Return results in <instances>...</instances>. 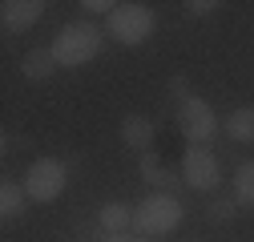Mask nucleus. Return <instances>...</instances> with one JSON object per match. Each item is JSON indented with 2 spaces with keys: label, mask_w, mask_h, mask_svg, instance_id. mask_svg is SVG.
I'll use <instances>...</instances> for the list:
<instances>
[{
  "label": "nucleus",
  "mask_w": 254,
  "mask_h": 242,
  "mask_svg": "<svg viewBox=\"0 0 254 242\" xmlns=\"http://www.w3.org/2000/svg\"><path fill=\"white\" fill-rule=\"evenodd\" d=\"M101 41L105 37H101L97 24L69 20V24H61L57 37H53V57H57L61 69H81V65H89V60L101 53Z\"/></svg>",
  "instance_id": "f257e3e1"
},
{
  "label": "nucleus",
  "mask_w": 254,
  "mask_h": 242,
  "mask_svg": "<svg viewBox=\"0 0 254 242\" xmlns=\"http://www.w3.org/2000/svg\"><path fill=\"white\" fill-rule=\"evenodd\" d=\"M157 28V16L149 4H137V0H129V4H117L109 12V37L125 49H137L149 41V33Z\"/></svg>",
  "instance_id": "f03ea898"
},
{
  "label": "nucleus",
  "mask_w": 254,
  "mask_h": 242,
  "mask_svg": "<svg viewBox=\"0 0 254 242\" xmlns=\"http://www.w3.org/2000/svg\"><path fill=\"white\" fill-rule=\"evenodd\" d=\"M133 226L137 234H170L182 226V202L178 194H162V190H153L137 202L133 210Z\"/></svg>",
  "instance_id": "7ed1b4c3"
},
{
  "label": "nucleus",
  "mask_w": 254,
  "mask_h": 242,
  "mask_svg": "<svg viewBox=\"0 0 254 242\" xmlns=\"http://www.w3.org/2000/svg\"><path fill=\"white\" fill-rule=\"evenodd\" d=\"M69 186V166L61 158H37L24 174V190H28V202H57Z\"/></svg>",
  "instance_id": "20e7f679"
},
{
  "label": "nucleus",
  "mask_w": 254,
  "mask_h": 242,
  "mask_svg": "<svg viewBox=\"0 0 254 242\" xmlns=\"http://www.w3.org/2000/svg\"><path fill=\"white\" fill-rule=\"evenodd\" d=\"M178 125H182L190 145H210L218 137V113L210 109L206 97H186L178 105Z\"/></svg>",
  "instance_id": "39448f33"
},
{
  "label": "nucleus",
  "mask_w": 254,
  "mask_h": 242,
  "mask_svg": "<svg viewBox=\"0 0 254 242\" xmlns=\"http://www.w3.org/2000/svg\"><path fill=\"white\" fill-rule=\"evenodd\" d=\"M182 182H186L190 190H198V194L218 190L222 170H218V154H214L210 145H190L186 154H182Z\"/></svg>",
  "instance_id": "423d86ee"
},
{
  "label": "nucleus",
  "mask_w": 254,
  "mask_h": 242,
  "mask_svg": "<svg viewBox=\"0 0 254 242\" xmlns=\"http://www.w3.org/2000/svg\"><path fill=\"white\" fill-rule=\"evenodd\" d=\"M45 16V0H4L0 4V24L8 33H28Z\"/></svg>",
  "instance_id": "0eeeda50"
},
{
  "label": "nucleus",
  "mask_w": 254,
  "mask_h": 242,
  "mask_svg": "<svg viewBox=\"0 0 254 242\" xmlns=\"http://www.w3.org/2000/svg\"><path fill=\"white\" fill-rule=\"evenodd\" d=\"M117 133H121V145L137 149V154H149V145L157 137V125H153V117H145V113H125Z\"/></svg>",
  "instance_id": "6e6552de"
},
{
  "label": "nucleus",
  "mask_w": 254,
  "mask_h": 242,
  "mask_svg": "<svg viewBox=\"0 0 254 242\" xmlns=\"http://www.w3.org/2000/svg\"><path fill=\"white\" fill-rule=\"evenodd\" d=\"M141 182H145V186L149 190H162V194H178V186H186V182H182V174H170L162 162H157L153 154H141Z\"/></svg>",
  "instance_id": "1a4fd4ad"
},
{
  "label": "nucleus",
  "mask_w": 254,
  "mask_h": 242,
  "mask_svg": "<svg viewBox=\"0 0 254 242\" xmlns=\"http://www.w3.org/2000/svg\"><path fill=\"white\" fill-rule=\"evenodd\" d=\"M20 73H24V81H49L53 73H57V57H53V45H41V49H28L24 57H20Z\"/></svg>",
  "instance_id": "9d476101"
},
{
  "label": "nucleus",
  "mask_w": 254,
  "mask_h": 242,
  "mask_svg": "<svg viewBox=\"0 0 254 242\" xmlns=\"http://www.w3.org/2000/svg\"><path fill=\"white\" fill-rule=\"evenodd\" d=\"M24 206H28V190H24V182L4 178V182H0V218L12 222L16 214H24Z\"/></svg>",
  "instance_id": "9b49d317"
},
{
  "label": "nucleus",
  "mask_w": 254,
  "mask_h": 242,
  "mask_svg": "<svg viewBox=\"0 0 254 242\" xmlns=\"http://www.w3.org/2000/svg\"><path fill=\"white\" fill-rule=\"evenodd\" d=\"M226 137L242 141V145H254V105H238V109L226 113Z\"/></svg>",
  "instance_id": "f8f14e48"
},
{
  "label": "nucleus",
  "mask_w": 254,
  "mask_h": 242,
  "mask_svg": "<svg viewBox=\"0 0 254 242\" xmlns=\"http://www.w3.org/2000/svg\"><path fill=\"white\" fill-rule=\"evenodd\" d=\"M133 222V210L129 206H121V202H105L97 210V226L101 234H125V226Z\"/></svg>",
  "instance_id": "ddd939ff"
},
{
  "label": "nucleus",
  "mask_w": 254,
  "mask_h": 242,
  "mask_svg": "<svg viewBox=\"0 0 254 242\" xmlns=\"http://www.w3.org/2000/svg\"><path fill=\"white\" fill-rule=\"evenodd\" d=\"M234 202L254 210V158L234 170Z\"/></svg>",
  "instance_id": "4468645a"
},
{
  "label": "nucleus",
  "mask_w": 254,
  "mask_h": 242,
  "mask_svg": "<svg viewBox=\"0 0 254 242\" xmlns=\"http://www.w3.org/2000/svg\"><path fill=\"white\" fill-rule=\"evenodd\" d=\"M234 214H238V202H234V198H218V202L210 206V218H214V222H234Z\"/></svg>",
  "instance_id": "2eb2a0df"
},
{
  "label": "nucleus",
  "mask_w": 254,
  "mask_h": 242,
  "mask_svg": "<svg viewBox=\"0 0 254 242\" xmlns=\"http://www.w3.org/2000/svg\"><path fill=\"white\" fill-rule=\"evenodd\" d=\"M222 4H218V0H190V4H186V16H194V20H202V16H214Z\"/></svg>",
  "instance_id": "dca6fc26"
},
{
  "label": "nucleus",
  "mask_w": 254,
  "mask_h": 242,
  "mask_svg": "<svg viewBox=\"0 0 254 242\" xmlns=\"http://www.w3.org/2000/svg\"><path fill=\"white\" fill-rule=\"evenodd\" d=\"M81 8H85L89 16H109V12L117 8V0H81Z\"/></svg>",
  "instance_id": "f3484780"
},
{
  "label": "nucleus",
  "mask_w": 254,
  "mask_h": 242,
  "mask_svg": "<svg viewBox=\"0 0 254 242\" xmlns=\"http://www.w3.org/2000/svg\"><path fill=\"white\" fill-rule=\"evenodd\" d=\"M170 97H178V105H182L186 97H194V93H190V81H186L182 73H174V77H170Z\"/></svg>",
  "instance_id": "a211bd4d"
},
{
  "label": "nucleus",
  "mask_w": 254,
  "mask_h": 242,
  "mask_svg": "<svg viewBox=\"0 0 254 242\" xmlns=\"http://www.w3.org/2000/svg\"><path fill=\"white\" fill-rule=\"evenodd\" d=\"M101 242H157L149 234H101Z\"/></svg>",
  "instance_id": "6ab92c4d"
}]
</instances>
